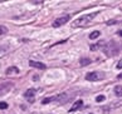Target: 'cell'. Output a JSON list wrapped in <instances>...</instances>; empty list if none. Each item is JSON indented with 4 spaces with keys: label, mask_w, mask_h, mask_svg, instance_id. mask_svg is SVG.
<instances>
[{
    "label": "cell",
    "mask_w": 122,
    "mask_h": 114,
    "mask_svg": "<svg viewBox=\"0 0 122 114\" xmlns=\"http://www.w3.org/2000/svg\"><path fill=\"white\" fill-rule=\"evenodd\" d=\"M82 104H83V102L82 100H77V102L73 104V107H72L71 109H69V112H76V110H78V109L82 107Z\"/></svg>",
    "instance_id": "9"
},
{
    "label": "cell",
    "mask_w": 122,
    "mask_h": 114,
    "mask_svg": "<svg viewBox=\"0 0 122 114\" xmlns=\"http://www.w3.org/2000/svg\"><path fill=\"white\" fill-rule=\"evenodd\" d=\"M69 19H71V15L69 14H66V15H63V16H59L58 19H56L53 21V28H59L61 25H63V24H66V23H68L69 21Z\"/></svg>",
    "instance_id": "4"
},
{
    "label": "cell",
    "mask_w": 122,
    "mask_h": 114,
    "mask_svg": "<svg viewBox=\"0 0 122 114\" xmlns=\"http://www.w3.org/2000/svg\"><path fill=\"white\" fill-rule=\"evenodd\" d=\"M117 69H122V59L117 63Z\"/></svg>",
    "instance_id": "20"
},
{
    "label": "cell",
    "mask_w": 122,
    "mask_h": 114,
    "mask_svg": "<svg viewBox=\"0 0 122 114\" xmlns=\"http://www.w3.org/2000/svg\"><path fill=\"white\" fill-rule=\"evenodd\" d=\"M5 33H8V28H6V26H4V25H0V35H3Z\"/></svg>",
    "instance_id": "16"
},
{
    "label": "cell",
    "mask_w": 122,
    "mask_h": 114,
    "mask_svg": "<svg viewBox=\"0 0 122 114\" xmlns=\"http://www.w3.org/2000/svg\"><path fill=\"white\" fill-rule=\"evenodd\" d=\"M8 103H5V102H0V109H8Z\"/></svg>",
    "instance_id": "17"
},
{
    "label": "cell",
    "mask_w": 122,
    "mask_h": 114,
    "mask_svg": "<svg viewBox=\"0 0 122 114\" xmlns=\"http://www.w3.org/2000/svg\"><path fill=\"white\" fill-rule=\"evenodd\" d=\"M115 94L117 97H122V85H116L115 86Z\"/></svg>",
    "instance_id": "13"
},
{
    "label": "cell",
    "mask_w": 122,
    "mask_h": 114,
    "mask_svg": "<svg viewBox=\"0 0 122 114\" xmlns=\"http://www.w3.org/2000/svg\"><path fill=\"white\" fill-rule=\"evenodd\" d=\"M35 92H37V90H35L34 88H30V89H28L24 93V97L29 100V103H33L34 102V99H35L34 98V94H35Z\"/></svg>",
    "instance_id": "6"
},
{
    "label": "cell",
    "mask_w": 122,
    "mask_h": 114,
    "mask_svg": "<svg viewBox=\"0 0 122 114\" xmlns=\"http://www.w3.org/2000/svg\"><path fill=\"white\" fill-rule=\"evenodd\" d=\"M51 102H57V95H54V97H49V98H44L42 100V104H48Z\"/></svg>",
    "instance_id": "12"
},
{
    "label": "cell",
    "mask_w": 122,
    "mask_h": 114,
    "mask_svg": "<svg viewBox=\"0 0 122 114\" xmlns=\"http://www.w3.org/2000/svg\"><path fill=\"white\" fill-rule=\"evenodd\" d=\"M99 35H101V33H99L98 30H94V31H92V33L89 34V39H97Z\"/></svg>",
    "instance_id": "15"
},
{
    "label": "cell",
    "mask_w": 122,
    "mask_h": 114,
    "mask_svg": "<svg viewBox=\"0 0 122 114\" xmlns=\"http://www.w3.org/2000/svg\"><path fill=\"white\" fill-rule=\"evenodd\" d=\"M86 79L89 81H97V80H102L105 79V73L101 71H91L86 75Z\"/></svg>",
    "instance_id": "3"
},
{
    "label": "cell",
    "mask_w": 122,
    "mask_h": 114,
    "mask_svg": "<svg viewBox=\"0 0 122 114\" xmlns=\"http://www.w3.org/2000/svg\"><path fill=\"white\" fill-rule=\"evenodd\" d=\"M92 63V60L89 58H81L79 59V64L82 65V66H87V65H89Z\"/></svg>",
    "instance_id": "11"
},
{
    "label": "cell",
    "mask_w": 122,
    "mask_h": 114,
    "mask_svg": "<svg viewBox=\"0 0 122 114\" xmlns=\"http://www.w3.org/2000/svg\"><path fill=\"white\" fill-rule=\"evenodd\" d=\"M97 14H98V13H91V14H86L83 16L78 18L77 20L73 21V26H84V25L89 24V23H91L94 18L97 16Z\"/></svg>",
    "instance_id": "1"
},
{
    "label": "cell",
    "mask_w": 122,
    "mask_h": 114,
    "mask_svg": "<svg viewBox=\"0 0 122 114\" xmlns=\"http://www.w3.org/2000/svg\"><path fill=\"white\" fill-rule=\"evenodd\" d=\"M68 99H69V95L66 94V93H62V94H58V95H57V102H58V103H64V102H67Z\"/></svg>",
    "instance_id": "8"
},
{
    "label": "cell",
    "mask_w": 122,
    "mask_h": 114,
    "mask_svg": "<svg viewBox=\"0 0 122 114\" xmlns=\"http://www.w3.org/2000/svg\"><path fill=\"white\" fill-rule=\"evenodd\" d=\"M30 3H33V4H43L44 1H43V0H35V1L33 0V1H30Z\"/></svg>",
    "instance_id": "19"
},
{
    "label": "cell",
    "mask_w": 122,
    "mask_h": 114,
    "mask_svg": "<svg viewBox=\"0 0 122 114\" xmlns=\"http://www.w3.org/2000/svg\"><path fill=\"white\" fill-rule=\"evenodd\" d=\"M29 65L33 66V68H38V69H46V64L44 63H40V62H34V60H30L29 62Z\"/></svg>",
    "instance_id": "7"
},
{
    "label": "cell",
    "mask_w": 122,
    "mask_h": 114,
    "mask_svg": "<svg viewBox=\"0 0 122 114\" xmlns=\"http://www.w3.org/2000/svg\"><path fill=\"white\" fill-rule=\"evenodd\" d=\"M13 88V83H10V81H8V83H3V84H0V95H3V94H5L8 93L9 90H10Z\"/></svg>",
    "instance_id": "5"
},
{
    "label": "cell",
    "mask_w": 122,
    "mask_h": 114,
    "mask_svg": "<svg viewBox=\"0 0 122 114\" xmlns=\"http://www.w3.org/2000/svg\"><path fill=\"white\" fill-rule=\"evenodd\" d=\"M103 52L107 57H115L120 53V45L116 42H110L103 47Z\"/></svg>",
    "instance_id": "2"
},
{
    "label": "cell",
    "mask_w": 122,
    "mask_h": 114,
    "mask_svg": "<svg viewBox=\"0 0 122 114\" xmlns=\"http://www.w3.org/2000/svg\"><path fill=\"white\" fill-rule=\"evenodd\" d=\"M117 34H118L120 36H122V30H118V33H117Z\"/></svg>",
    "instance_id": "21"
},
{
    "label": "cell",
    "mask_w": 122,
    "mask_h": 114,
    "mask_svg": "<svg viewBox=\"0 0 122 114\" xmlns=\"http://www.w3.org/2000/svg\"><path fill=\"white\" fill-rule=\"evenodd\" d=\"M103 100H105V95H98V97L96 98V102H103Z\"/></svg>",
    "instance_id": "18"
},
{
    "label": "cell",
    "mask_w": 122,
    "mask_h": 114,
    "mask_svg": "<svg viewBox=\"0 0 122 114\" xmlns=\"http://www.w3.org/2000/svg\"><path fill=\"white\" fill-rule=\"evenodd\" d=\"M6 74L8 75H11V74H19V69L16 66H9L6 69Z\"/></svg>",
    "instance_id": "10"
},
{
    "label": "cell",
    "mask_w": 122,
    "mask_h": 114,
    "mask_svg": "<svg viewBox=\"0 0 122 114\" xmlns=\"http://www.w3.org/2000/svg\"><path fill=\"white\" fill-rule=\"evenodd\" d=\"M101 47H105V42H99V43H97V44L91 45V50H97L98 48H101Z\"/></svg>",
    "instance_id": "14"
},
{
    "label": "cell",
    "mask_w": 122,
    "mask_h": 114,
    "mask_svg": "<svg viewBox=\"0 0 122 114\" xmlns=\"http://www.w3.org/2000/svg\"><path fill=\"white\" fill-rule=\"evenodd\" d=\"M121 78H122V74H120V75H118V79H121Z\"/></svg>",
    "instance_id": "22"
}]
</instances>
